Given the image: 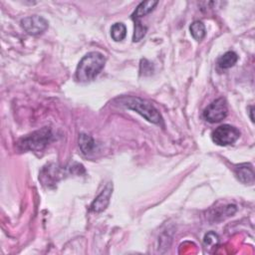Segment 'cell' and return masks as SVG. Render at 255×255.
<instances>
[{"label": "cell", "mask_w": 255, "mask_h": 255, "mask_svg": "<svg viewBox=\"0 0 255 255\" xmlns=\"http://www.w3.org/2000/svg\"><path fill=\"white\" fill-rule=\"evenodd\" d=\"M116 104L121 107L132 110L139 114L146 121L162 126V118L156 108L148 101L134 96H123L115 99Z\"/></svg>", "instance_id": "6da1fadb"}, {"label": "cell", "mask_w": 255, "mask_h": 255, "mask_svg": "<svg viewBox=\"0 0 255 255\" xmlns=\"http://www.w3.org/2000/svg\"><path fill=\"white\" fill-rule=\"evenodd\" d=\"M106 64V58L99 52H90L79 62L76 69V79L80 82H90L96 79Z\"/></svg>", "instance_id": "7a4b0ae2"}, {"label": "cell", "mask_w": 255, "mask_h": 255, "mask_svg": "<svg viewBox=\"0 0 255 255\" xmlns=\"http://www.w3.org/2000/svg\"><path fill=\"white\" fill-rule=\"evenodd\" d=\"M52 131L49 128H43L42 129L36 130L24 137H22L18 145L24 150L39 151L42 150L52 139Z\"/></svg>", "instance_id": "3957f363"}, {"label": "cell", "mask_w": 255, "mask_h": 255, "mask_svg": "<svg viewBox=\"0 0 255 255\" xmlns=\"http://www.w3.org/2000/svg\"><path fill=\"white\" fill-rule=\"evenodd\" d=\"M239 136H240L239 129L227 124L216 128L211 134V138L213 142H215L218 145L232 144L239 138Z\"/></svg>", "instance_id": "277c9868"}, {"label": "cell", "mask_w": 255, "mask_h": 255, "mask_svg": "<svg viewBox=\"0 0 255 255\" xmlns=\"http://www.w3.org/2000/svg\"><path fill=\"white\" fill-rule=\"evenodd\" d=\"M227 116V104L223 98H219L209 104L204 112L203 118L209 123H218Z\"/></svg>", "instance_id": "5b68a950"}, {"label": "cell", "mask_w": 255, "mask_h": 255, "mask_svg": "<svg viewBox=\"0 0 255 255\" xmlns=\"http://www.w3.org/2000/svg\"><path fill=\"white\" fill-rule=\"evenodd\" d=\"M22 28L30 35L42 34L48 28V21L38 15L25 17L21 20Z\"/></svg>", "instance_id": "8992f818"}, {"label": "cell", "mask_w": 255, "mask_h": 255, "mask_svg": "<svg viewBox=\"0 0 255 255\" xmlns=\"http://www.w3.org/2000/svg\"><path fill=\"white\" fill-rule=\"evenodd\" d=\"M113 193V184L109 182L102 192L95 198V200L91 204V210L94 212H102L104 211L110 203V199Z\"/></svg>", "instance_id": "52a82bcc"}, {"label": "cell", "mask_w": 255, "mask_h": 255, "mask_svg": "<svg viewBox=\"0 0 255 255\" xmlns=\"http://www.w3.org/2000/svg\"><path fill=\"white\" fill-rule=\"evenodd\" d=\"M236 177L245 184H253L254 182V171L250 163H242L235 167Z\"/></svg>", "instance_id": "ba28073f"}, {"label": "cell", "mask_w": 255, "mask_h": 255, "mask_svg": "<svg viewBox=\"0 0 255 255\" xmlns=\"http://www.w3.org/2000/svg\"><path fill=\"white\" fill-rule=\"evenodd\" d=\"M157 3H158L157 1H152V0L140 2V3L136 6V8H135V10L133 11V13L131 14L132 20H133V21L139 20V18H141V17H143L144 15L148 14L149 12H151V11L154 9V7L157 5Z\"/></svg>", "instance_id": "9c48e42d"}, {"label": "cell", "mask_w": 255, "mask_h": 255, "mask_svg": "<svg viewBox=\"0 0 255 255\" xmlns=\"http://www.w3.org/2000/svg\"><path fill=\"white\" fill-rule=\"evenodd\" d=\"M238 61V56L233 51H228L225 54H223L219 59L217 60V65L221 69H229L233 67L236 62Z\"/></svg>", "instance_id": "30bf717a"}, {"label": "cell", "mask_w": 255, "mask_h": 255, "mask_svg": "<svg viewBox=\"0 0 255 255\" xmlns=\"http://www.w3.org/2000/svg\"><path fill=\"white\" fill-rule=\"evenodd\" d=\"M79 145L83 153H91L95 148V141L93 137L87 133H81L79 136Z\"/></svg>", "instance_id": "8fae6325"}, {"label": "cell", "mask_w": 255, "mask_h": 255, "mask_svg": "<svg viewBox=\"0 0 255 255\" xmlns=\"http://www.w3.org/2000/svg\"><path fill=\"white\" fill-rule=\"evenodd\" d=\"M127 35V28L125 26V24L121 23V22H118V23H115L112 28H111V36L113 38V40L119 42V41H122L125 39Z\"/></svg>", "instance_id": "7c38bea8"}, {"label": "cell", "mask_w": 255, "mask_h": 255, "mask_svg": "<svg viewBox=\"0 0 255 255\" xmlns=\"http://www.w3.org/2000/svg\"><path fill=\"white\" fill-rule=\"evenodd\" d=\"M189 30H190L192 37L197 41L202 40L205 36V27L201 21H194L190 25Z\"/></svg>", "instance_id": "4fadbf2b"}, {"label": "cell", "mask_w": 255, "mask_h": 255, "mask_svg": "<svg viewBox=\"0 0 255 255\" xmlns=\"http://www.w3.org/2000/svg\"><path fill=\"white\" fill-rule=\"evenodd\" d=\"M146 33V27L142 25V23L139 20L134 21V32L132 36V41L137 42L141 40Z\"/></svg>", "instance_id": "5bb4252c"}, {"label": "cell", "mask_w": 255, "mask_h": 255, "mask_svg": "<svg viewBox=\"0 0 255 255\" xmlns=\"http://www.w3.org/2000/svg\"><path fill=\"white\" fill-rule=\"evenodd\" d=\"M217 241H218V236L215 233H213V232L207 233L205 235V237H204V243L207 244V245H211V244H213V243H215Z\"/></svg>", "instance_id": "9a60e30c"}, {"label": "cell", "mask_w": 255, "mask_h": 255, "mask_svg": "<svg viewBox=\"0 0 255 255\" xmlns=\"http://www.w3.org/2000/svg\"><path fill=\"white\" fill-rule=\"evenodd\" d=\"M252 113H253V107H250V111H249V114H250V119H251V121H252V122H254V119H253Z\"/></svg>", "instance_id": "2e32d148"}]
</instances>
